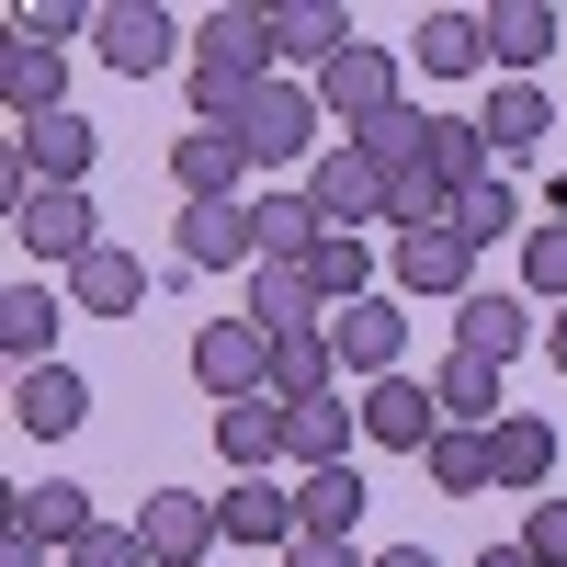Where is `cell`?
<instances>
[{"instance_id": "obj_4", "label": "cell", "mask_w": 567, "mask_h": 567, "mask_svg": "<svg viewBox=\"0 0 567 567\" xmlns=\"http://www.w3.org/2000/svg\"><path fill=\"white\" fill-rule=\"evenodd\" d=\"M307 205H318L329 227H386V171H374L352 136H329V148L307 159Z\"/></svg>"}, {"instance_id": "obj_36", "label": "cell", "mask_w": 567, "mask_h": 567, "mask_svg": "<svg viewBox=\"0 0 567 567\" xmlns=\"http://www.w3.org/2000/svg\"><path fill=\"white\" fill-rule=\"evenodd\" d=\"M454 239H465V250H488V239H534V227H523V194H511V171L477 182V194H454Z\"/></svg>"}, {"instance_id": "obj_12", "label": "cell", "mask_w": 567, "mask_h": 567, "mask_svg": "<svg viewBox=\"0 0 567 567\" xmlns=\"http://www.w3.org/2000/svg\"><path fill=\"white\" fill-rule=\"evenodd\" d=\"M12 148H23V171L45 182V194H80L91 159H103V125L91 114H45V125H12Z\"/></svg>"}, {"instance_id": "obj_45", "label": "cell", "mask_w": 567, "mask_h": 567, "mask_svg": "<svg viewBox=\"0 0 567 567\" xmlns=\"http://www.w3.org/2000/svg\"><path fill=\"white\" fill-rule=\"evenodd\" d=\"M545 352H556V374H567V307H556V318H545Z\"/></svg>"}, {"instance_id": "obj_7", "label": "cell", "mask_w": 567, "mask_h": 567, "mask_svg": "<svg viewBox=\"0 0 567 567\" xmlns=\"http://www.w3.org/2000/svg\"><path fill=\"white\" fill-rule=\"evenodd\" d=\"M136 534H148V567H205L216 556V499H194V488H148L136 499Z\"/></svg>"}, {"instance_id": "obj_34", "label": "cell", "mask_w": 567, "mask_h": 567, "mask_svg": "<svg viewBox=\"0 0 567 567\" xmlns=\"http://www.w3.org/2000/svg\"><path fill=\"white\" fill-rule=\"evenodd\" d=\"M352 432H363V409H341V398H318V409H296V432H284V465H352Z\"/></svg>"}, {"instance_id": "obj_32", "label": "cell", "mask_w": 567, "mask_h": 567, "mask_svg": "<svg viewBox=\"0 0 567 567\" xmlns=\"http://www.w3.org/2000/svg\"><path fill=\"white\" fill-rule=\"evenodd\" d=\"M307 284L329 296V318H341V307H363V296H374V239H363V227H329V239H318V261H307Z\"/></svg>"}, {"instance_id": "obj_17", "label": "cell", "mask_w": 567, "mask_h": 567, "mask_svg": "<svg viewBox=\"0 0 567 567\" xmlns=\"http://www.w3.org/2000/svg\"><path fill=\"white\" fill-rule=\"evenodd\" d=\"M420 171H432L443 194H477V182H499V148H488L477 114H432L420 125Z\"/></svg>"}, {"instance_id": "obj_41", "label": "cell", "mask_w": 567, "mask_h": 567, "mask_svg": "<svg viewBox=\"0 0 567 567\" xmlns=\"http://www.w3.org/2000/svg\"><path fill=\"white\" fill-rule=\"evenodd\" d=\"M523 556H534V567H567V499H534V523H523Z\"/></svg>"}, {"instance_id": "obj_25", "label": "cell", "mask_w": 567, "mask_h": 567, "mask_svg": "<svg viewBox=\"0 0 567 567\" xmlns=\"http://www.w3.org/2000/svg\"><path fill=\"white\" fill-rule=\"evenodd\" d=\"M239 318H261L272 341H296V329H318V318H329V296L307 284V261H261V272H250V307H239Z\"/></svg>"}, {"instance_id": "obj_14", "label": "cell", "mask_w": 567, "mask_h": 567, "mask_svg": "<svg viewBox=\"0 0 567 567\" xmlns=\"http://www.w3.org/2000/svg\"><path fill=\"white\" fill-rule=\"evenodd\" d=\"M284 432H296V409H284V398H227V409H216L227 477H272V465H284Z\"/></svg>"}, {"instance_id": "obj_46", "label": "cell", "mask_w": 567, "mask_h": 567, "mask_svg": "<svg viewBox=\"0 0 567 567\" xmlns=\"http://www.w3.org/2000/svg\"><path fill=\"white\" fill-rule=\"evenodd\" d=\"M477 567H534V556H523V545H488V556H477Z\"/></svg>"}, {"instance_id": "obj_18", "label": "cell", "mask_w": 567, "mask_h": 567, "mask_svg": "<svg viewBox=\"0 0 567 567\" xmlns=\"http://www.w3.org/2000/svg\"><path fill=\"white\" fill-rule=\"evenodd\" d=\"M182 272H261L250 205H182Z\"/></svg>"}, {"instance_id": "obj_19", "label": "cell", "mask_w": 567, "mask_h": 567, "mask_svg": "<svg viewBox=\"0 0 567 567\" xmlns=\"http://www.w3.org/2000/svg\"><path fill=\"white\" fill-rule=\"evenodd\" d=\"M0 103H12V125H45V114H69V58L58 45H0Z\"/></svg>"}, {"instance_id": "obj_30", "label": "cell", "mask_w": 567, "mask_h": 567, "mask_svg": "<svg viewBox=\"0 0 567 567\" xmlns=\"http://www.w3.org/2000/svg\"><path fill=\"white\" fill-rule=\"evenodd\" d=\"M272 398H284V409L341 398V352H329V329H296V341H272Z\"/></svg>"}, {"instance_id": "obj_20", "label": "cell", "mask_w": 567, "mask_h": 567, "mask_svg": "<svg viewBox=\"0 0 567 567\" xmlns=\"http://www.w3.org/2000/svg\"><path fill=\"white\" fill-rule=\"evenodd\" d=\"M58 318H69V296H58L45 272H23L12 296H0V352H12L23 374H34V363H58Z\"/></svg>"}, {"instance_id": "obj_8", "label": "cell", "mask_w": 567, "mask_h": 567, "mask_svg": "<svg viewBox=\"0 0 567 567\" xmlns=\"http://www.w3.org/2000/svg\"><path fill=\"white\" fill-rule=\"evenodd\" d=\"M250 171H261V159H250L227 125H194V136H171V182H182V205H250V194H239Z\"/></svg>"}, {"instance_id": "obj_24", "label": "cell", "mask_w": 567, "mask_h": 567, "mask_svg": "<svg viewBox=\"0 0 567 567\" xmlns=\"http://www.w3.org/2000/svg\"><path fill=\"white\" fill-rule=\"evenodd\" d=\"M136 296H148V261H136L125 239H103V250L69 272V307L80 318H136Z\"/></svg>"}, {"instance_id": "obj_44", "label": "cell", "mask_w": 567, "mask_h": 567, "mask_svg": "<svg viewBox=\"0 0 567 567\" xmlns=\"http://www.w3.org/2000/svg\"><path fill=\"white\" fill-rule=\"evenodd\" d=\"M374 567H443L432 545H386V556H374Z\"/></svg>"}, {"instance_id": "obj_16", "label": "cell", "mask_w": 567, "mask_h": 567, "mask_svg": "<svg viewBox=\"0 0 567 567\" xmlns=\"http://www.w3.org/2000/svg\"><path fill=\"white\" fill-rule=\"evenodd\" d=\"M272 58H284V80L352 58V12H341V0H272Z\"/></svg>"}, {"instance_id": "obj_31", "label": "cell", "mask_w": 567, "mask_h": 567, "mask_svg": "<svg viewBox=\"0 0 567 567\" xmlns=\"http://www.w3.org/2000/svg\"><path fill=\"white\" fill-rule=\"evenodd\" d=\"M488 477H499V488H545V477H556V420L511 409L499 432H488Z\"/></svg>"}, {"instance_id": "obj_39", "label": "cell", "mask_w": 567, "mask_h": 567, "mask_svg": "<svg viewBox=\"0 0 567 567\" xmlns=\"http://www.w3.org/2000/svg\"><path fill=\"white\" fill-rule=\"evenodd\" d=\"M58 567H148V534H136V523H91Z\"/></svg>"}, {"instance_id": "obj_3", "label": "cell", "mask_w": 567, "mask_h": 567, "mask_svg": "<svg viewBox=\"0 0 567 567\" xmlns=\"http://www.w3.org/2000/svg\"><path fill=\"white\" fill-rule=\"evenodd\" d=\"M194 386L227 409V398H272V329L261 318H205L194 329Z\"/></svg>"}, {"instance_id": "obj_40", "label": "cell", "mask_w": 567, "mask_h": 567, "mask_svg": "<svg viewBox=\"0 0 567 567\" xmlns=\"http://www.w3.org/2000/svg\"><path fill=\"white\" fill-rule=\"evenodd\" d=\"M12 34H23V45H58V58H69V34H103V12H80V0H34Z\"/></svg>"}, {"instance_id": "obj_42", "label": "cell", "mask_w": 567, "mask_h": 567, "mask_svg": "<svg viewBox=\"0 0 567 567\" xmlns=\"http://www.w3.org/2000/svg\"><path fill=\"white\" fill-rule=\"evenodd\" d=\"M284 567H374V556H352V545H329V534H296V545H284Z\"/></svg>"}, {"instance_id": "obj_28", "label": "cell", "mask_w": 567, "mask_h": 567, "mask_svg": "<svg viewBox=\"0 0 567 567\" xmlns=\"http://www.w3.org/2000/svg\"><path fill=\"white\" fill-rule=\"evenodd\" d=\"M12 523L45 545V556H69L91 523H103V511H91V488H69V477H45V488H12Z\"/></svg>"}, {"instance_id": "obj_23", "label": "cell", "mask_w": 567, "mask_h": 567, "mask_svg": "<svg viewBox=\"0 0 567 567\" xmlns=\"http://www.w3.org/2000/svg\"><path fill=\"white\" fill-rule=\"evenodd\" d=\"M432 398H443V432H499V420H511V398H499V363H477V352H443Z\"/></svg>"}, {"instance_id": "obj_35", "label": "cell", "mask_w": 567, "mask_h": 567, "mask_svg": "<svg viewBox=\"0 0 567 567\" xmlns=\"http://www.w3.org/2000/svg\"><path fill=\"white\" fill-rule=\"evenodd\" d=\"M477 125H488V148H499V159H523V148H534V136L556 125V103H545V91H534V80H499Z\"/></svg>"}, {"instance_id": "obj_2", "label": "cell", "mask_w": 567, "mask_h": 567, "mask_svg": "<svg viewBox=\"0 0 567 567\" xmlns=\"http://www.w3.org/2000/svg\"><path fill=\"white\" fill-rule=\"evenodd\" d=\"M227 136H239L261 171H296V159H318V91H307V80H261L250 114L227 125Z\"/></svg>"}, {"instance_id": "obj_15", "label": "cell", "mask_w": 567, "mask_h": 567, "mask_svg": "<svg viewBox=\"0 0 567 567\" xmlns=\"http://www.w3.org/2000/svg\"><path fill=\"white\" fill-rule=\"evenodd\" d=\"M80 420H91V386H80L69 363H34V374H12V432H23V443H69Z\"/></svg>"}, {"instance_id": "obj_38", "label": "cell", "mask_w": 567, "mask_h": 567, "mask_svg": "<svg viewBox=\"0 0 567 567\" xmlns=\"http://www.w3.org/2000/svg\"><path fill=\"white\" fill-rule=\"evenodd\" d=\"M523 296L567 307V227H534V239H523Z\"/></svg>"}, {"instance_id": "obj_43", "label": "cell", "mask_w": 567, "mask_h": 567, "mask_svg": "<svg viewBox=\"0 0 567 567\" xmlns=\"http://www.w3.org/2000/svg\"><path fill=\"white\" fill-rule=\"evenodd\" d=\"M0 567H45V545H34L23 523H0Z\"/></svg>"}, {"instance_id": "obj_29", "label": "cell", "mask_w": 567, "mask_h": 567, "mask_svg": "<svg viewBox=\"0 0 567 567\" xmlns=\"http://www.w3.org/2000/svg\"><path fill=\"white\" fill-rule=\"evenodd\" d=\"M250 239H261V261H318L329 216L307 205V182H296V194H250Z\"/></svg>"}, {"instance_id": "obj_27", "label": "cell", "mask_w": 567, "mask_h": 567, "mask_svg": "<svg viewBox=\"0 0 567 567\" xmlns=\"http://www.w3.org/2000/svg\"><path fill=\"white\" fill-rule=\"evenodd\" d=\"M523 341H534V307H523V296H488V284H477V296L454 307V352H477V363H511Z\"/></svg>"}, {"instance_id": "obj_11", "label": "cell", "mask_w": 567, "mask_h": 567, "mask_svg": "<svg viewBox=\"0 0 567 567\" xmlns=\"http://www.w3.org/2000/svg\"><path fill=\"white\" fill-rule=\"evenodd\" d=\"M12 239H23L45 272H80L91 250H103V216H91V194H34V205L12 216Z\"/></svg>"}, {"instance_id": "obj_21", "label": "cell", "mask_w": 567, "mask_h": 567, "mask_svg": "<svg viewBox=\"0 0 567 567\" xmlns=\"http://www.w3.org/2000/svg\"><path fill=\"white\" fill-rule=\"evenodd\" d=\"M567 23L545 12V0H488V69L499 80H534V58H556Z\"/></svg>"}, {"instance_id": "obj_26", "label": "cell", "mask_w": 567, "mask_h": 567, "mask_svg": "<svg viewBox=\"0 0 567 567\" xmlns=\"http://www.w3.org/2000/svg\"><path fill=\"white\" fill-rule=\"evenodd\" d=\"M409 58L432 69V80H477V69H488V12H420Z\"/></svg>"}, {"instance_id": "obj_37", "label": "cell", "mask_w": 567, "mask_h": 567, "mask_svg": "<svg viewBox=\"0 0 567 567\" xmlns=\"http://www.w3.org/2000/svg\"><path fill=\"white\" fill-rule=\"evenodd\" d=\"M420 465H432V488H443V499H477V488H499V477H488V432H443Z\"/></svg>"}, {"instance_id": "obj_10", "label": "cell", "mask_w": 567, "mask_h": 567, "mask_svg": "<svg viewBox=\"0 0 567 567\" xmlns=\"http://www.w3.org/2000/svg\"><path fill=\"white\" fill-rule=\"evenodd\" d=\"M318 114H341L352 136H363V125H386V114H398V58H386V45H352V58H329V69H318Z\"/></svg>"}, {"instance_id": "obj_22", "label": "cell", "mask_w": 567, "mask_h": 567, "mask_svg": "<svg viewBox=\"0 0 567 567\" xmlns=\"http://www.w3.org/2000/svg\"><path fill=\"white\" fill-rule=\"evenodd\" d=\"M216 523H227V545H296V534H307V523H296V488H284V477H227Z\"/></svg>"}, {"instance_id": "obj_6", "label": "cell", "mask_w": 567, "mask_h": 567, "mask_svg": "<svg viewBox=\"0 0 567 567\" xmlns=\"http://www.w3.org/2000/svg\"><path fill=\"white\" fill-rule=\"evenodd\" d=\"M329 352H341L352 374H409V296H363V307H341L329 318Z\"/></svg>"}, {"instance_id": "obj_33", "label": "cell", "mask_w": 567, "mask_h": 567, "mask_svg": "<svg viewBox=\"0 0 567 567\" xmlns=\"http://www.w3.org/2000/svg\"><path fill=\"white\" fill-rule=\"evenodd\" d=\"M363 477H352V465H318V477H296V523L307 534H329V545H352V523H363Z\"/></svg>"}, {"instance_id": "obj_5", "label": "cell", "mask_w": 567, "mask_h": 567, "mask_svg": "<svg viewBox=\"0 0 567 567\" xmlns=\"http://www.w3.org/2000/svg\"><path fill=\"white\" fill-rule=\"evenodd\" d=\"M386 284L398 296H477V250L454 239V227H409V239H386Z\"/></svg>"}, {"instance_id": "obj_9", "label": "cell", "mask_w": 567, "mask_h": 567, "mask_svg": "<svg viewBox=\"0 0 567 567\" xmlns=\"http://www.w3.org/2000/svg\"><path fill=\"white\" fill-rule=\"evenodd\" d=\"M363 443H386V454H432V443H443V398H432V374H386V386H363Z\"/></svg>"}, {"instance_id": "obj_13", "label": "cell", "mask_w": 567, "mask_h": 567, "mask_svg": "<svg viewBox=\"0 0 567 567\" xmlns=\"http://www.w3.org/2000/svg\"><path fill=\"white\" fill-rule=\"evenodd\" d=\"M103 69H125V80H148V69H171L182 58V23L159 12V0H103Z\"/></svg>"}, {"instance_id": "obj_1", "label": "cell", "mask_w": 567, "mask_h": 567, "mask_svg": "<svg viewBox=\"0 0 567 567\" xmlns=\"http://www.w3.org/2000/svg\"><path fill=\"white\" fill-rule=\"evenodd\" d=\"M194 80H227V91L284 80V58H272V12H261V0H216V12L194 23Z\"/></svg>"}]
</instances>
